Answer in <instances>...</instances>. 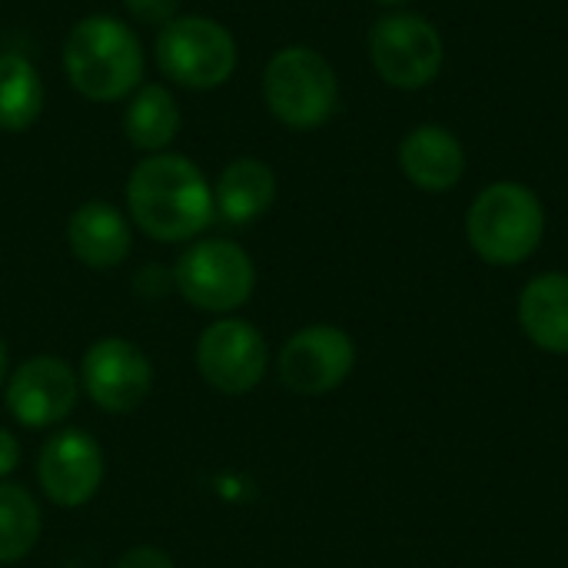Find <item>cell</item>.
Here are the masks:
<instances>
[{
  "label": "cell",
  "instance_id": "6da1fadb",
  "mask_svg": "<svg viewBox=\"0 0 568 568\" xmlns=\"http://www.w3.org/2000/svg\"><path fill=\"white\" fill-rule=\"evenodd\" d=\"M126 210L136 230L156 243L196 240L216 216L210 180L180 153H153L130 170Z\"/></svg>",
  "mask_w": 568,
  "mask_h": 568
},
{
  "label": "cell",
  "instance_id": "7a4b0ae2",
  "mask_svg": "<svg viewBox=\"0 0 568 568\" xmlns=\"http://www.w3.org/2000/svg\"><path fill=\"white\" fill-rule=\"evenodd\" d=\"M63 73L70 87L90 103L126 100L143 80L140 37L120 17H83L63 40Z\"/></svg>",
  "mask_w": 568,
  "mask_h": 568
},
{
  "label": "cell",
  "instance_id": "3957f363",
  "mask_svg": "<svg viewBox=\"0 0 568 568\" xmlns=\"http://www.w3.org/2000/svg\"><path fill=\"white\" fill-rule=\"evenodd\" d=\"M466 236L476 256L493 266L526 263L546 236L542 200L523 183L499 180L473 200L466 213Z\"/></svg>",
  "mask_w": 568,
  "mask_h": 568
},
{
  "label": "cell",
  "instance_id": "277c9868",
  "mask_svg": "<svg viewBox=\"0 0 568 568\" xmlns=\"http://www.w3.org/2000/svg\"><path fill=\"white\" fill-rule=\"evenodd\" d=\"M263 100L283 126L316 130L336 113L339 80L320 50L283 47L263 70Z\"/></svg>",
  "mask_w": 568,
  "mask_h": 568
},
{
  "label": "cell",
  "instance_id": "5b68a950",
  "mask_svg": "<svg viewBox=\"0 0 568 568\" xmlns=\"http://www.w3.org/2000/svg\"><path fill=\"white\" fill-rule=\"evenodd\" d=\"M156 67L166 80L190 90L223 87L240 60L233 33L213 17H173L153 43Z\"/></svg>",
  "mask_w": 568,
  "mask_h": 568
},
{
  "label": "cell",
  "instance_id": "8992f818",
  "mask_svg": "<svg viewBox=\"0 0 568 568\" xmlns=\"http://www.w3.org/2000/svg\"><path fill=\"white\" fill-rule=\"evenodd\" d=\"M176 293L203 313H233L256 290V266L233 240H196L173 266Z\"/></svg>",
  "mask_w": 568,
  "mask_h": 568
},
{
  "label": "cell",
  "instance_id": "52a82bcc",
  "mask_svg": "<svg viewBox=\"0 0 568 568\" xmlns=\"http://www.w3.org/2000/svg\"><path fill=\"white\" fill-rule=\"evenodd\" d=\"M443 37L423 13H386L369 30V60L396 90H423L443 70Z\"/></svg>",
  "mask_w": 568,
  "mask_h": 568
},
{
  "label": "cell",
  "instance_id": "ba28073f",
  "mask_svg": "<svg viewBox=\"0 0 568 568\" xmlns=\"http://www.w3.org/2000/svg\"><path fill=\"white\" fill-rule=\"evenodd\" d=\"M270 366V346L263 333L236 316H223L203 329L196 343L200 376L226 396H243L256 389Z\"/></svg>",
  "mask_w": 568,
  "mask_h": 568
},
{
  "label": "cell",
  "instance_id": "9c48e42d",
  "mask_svg": "<svg viewBox=\"0 0 568 568\" xmlns=\"http://www.w3.org/2000/svg\"><path fill=\"white\" fill-rule=\"evenodd\" d=\"M356 366V343L346 329L313 323L293 333L280 353V379L300 396H326L339 389Z\"/></svg>",
  "mask_w": 568,
  "mask_h": 568
},
{
  "label": "cell",
  "instance_id": "30bf717a",
  "mask_svg": "<svg viewBox=\"0 0 568 568\" xmlns=\"http://www.w3.org/2000/svg\"><path fill=\"white\" fill-rule=\"evenodd\" d=\"M80 386L110 416H126L143 406L153 389V366L146 353L120 336L97 339L80 363Z\"/></svg>",
  "mask_w": 568,
  "mask_h": 568
},
{
  "label": "cell",
  "instance_id": "8fae6325",
  "mask_svg": "<svg viewBox=\"0 0 568 568\" xmlns=\"http://www.w3.org/2000/svg\"><path fill=\"white\" fill-rule=\"evenodd\" d=\"M10 416L27 429L63 423L80 399V376L60 356H33L13 369L3 386Z\"/></svg>",
  "mask_w": 568,
  "mask_h": 568
},
{
  "label": "cell",
  "instance_id": "7c38bea8",
  "mask_svg": "<svg viewBox=\"0 0 568 568\" xmlns=\"http://www.w3.org/2000/svg\"><path fill=\"white\" fill-rule=\"evenodd\" d=\"M103 473H106L103 449L83 429H67V433H57L53 439H47L40 463H37L40 489L60 509L87 506L100 493Z\"/></svg>",
  "mask_w": 568,
  "mask_h": 568
},
{
  "label": "cell",
  "instance_id": "4fadbf2b",
  "mask_svg": "<svg viewBox=\"0 0 568 568\" xmlns=\"http://www.w3.org/2000/svg\"><path fill=\"white\" fill-rule=\"evenodd\" d=\"M399 166L413 186L426 193H449L466 173V150L453 130L423 123L403 136Z\"/></svg>",
  "mask_w": 568,
  "mask_h": 568
},
{
  "label": "cell",
  "instance_id": "5bb4252c",
  "mask_svg": "<svg viewBox=\"0 0 568 568\" xmlns=\"http://www.w3.org/2000/svg\"><path fill=\"white\" fill-rule=\"evenodd\" d=\"M67 246L73 260L90 270H113L130 256L133 230L130 220L106 200H90L70 213Z\"/></svg>",
  "mask_w": 568,
  "mask_h": 568
},
{
  "label": "cell",
  "instance_id": "9a60e30c",
  "mask_svg": "<svg viewBox=\"0 0 568 568\" xmlns=\"http://www.w3.org/2000/svg\"><path fill=\"white\" fill-rule=\"evenodd\" d=\"M519 326L539 349L568 356V273H539L523 286Z\"/></svg>",
  "mask_w": 568,
  "mask_h": 568
},
{
  "label": "cell",
  "instance_id": "2e32d148",
  "mask_svg": "<svg viewBox=\"0 0 568 568\" xmlns=\"http://www.w3.org/2000/svg\"><path fill=\"white\" fill-rule=\"evenodd\" d=\"M273 200H276V176L256 156L233 160L213 186V206L233 226H246L260 220L273 206Z\"/></svg>",
  "mask_w": 568,
  "mask_h": 568
},
{
  "label": "cell",
  "instance_id": "e0dca14e",
  "mask_svg": "<svg viewBox=\"0 0 568 568\" xmlns=\"http://www.w3.org/2000/svg\"><path fill=\"white\" fill-rule=\"evenodd\" d=\"M180 123H183L180 103L166 87L146 83L136 93H130V103L123 110V133L136 150L163 153L176 140Z\"/></svg>",
  "mask_w": 568,
  "mask_h": 568
},
{
  "label": "cell",
  "instance_id": "ac0fdd59",
  "mask_svg": "<svg viewBox=\"0 0 568 568\" xmlns=\"http://www.w3.org/2000/svg\"><path fill=\"white\" fill-rule=\"evenodd\" d=\"M43 77L23 53H0V130L23 133L43 110Z\"/></svg>",
  "mask_w": 568,
  "mask_h": 568
},
{
  "label": "cell",
  "instance_id": "d6986e66",
  "mask_svg": "<svg viewBox=\"0 0 568 568\" xmlns=\"http://www.w3.org/2000/svg\"><path fill=\"white\" fill-rule=\"evenodd\" d=\"M43 519L37 499L13 483H0V566L27 559L40 539Z\"/></svg>",
  "mask_w": 568,
  "mask_h": 568
},
{
  "label": "cell",
  "instance_id": "ffe728a7",
  "mask_svg": "<svg viewBox=\"0 0 568 568\" xmlns=\"http://www.w3.org/2000/svg\"><path fill=\"white\" fill-rule=\"evenodd\" d=\"M126 13L140 23H153V27H163L170 23L173 17H180V0H123Z\"/></svg>",
  "mask_w": 568,
  "mask_h": 568
},
{
  "label": "cell",
  "instance_id": "44dd1931",
  "mask_svg": "<svg viewBox=\"0 0 568 568\" xmlns=\"http://www.w3.org/2000/svg\"><path fill=\"white\" fill-rule=\"evenodd\" d=\"M116 568H176V566H173V559H170L163 549H156V546H136V549H130V552H123V556H120Z\"/></svg>",
  "mask_w": 568,
  "mask_h": 568
},
{
  "label": "cell",
  "instance_id": "7402d4cb",
  "mask_svg": "<svg viewBox=\"0 0 568 568\" xmlns=\"http://www.w3.org/2000/svg\"><path fill=\"white\" fill-rule=\"evenodd\" d=\"M17 463H20V443L10 429L0 426V483L17 469Z\"/></svg>",
  "mask_w": 568,
  "mask_h": 568
},
{
  "label": "cell",
  "instance_id": "603a6c76",
  "mask_svg": "<svg viewBox=\"0 0 568 568\" xmlns=\"http://www.w3.org/2000/svg\"><path fill=\"white\" fill-rule=\"evenodd\" d=\"M7 363H10V359H7V343L0 339V389L7 386Z\"/></svg>",
  "mask_w": 568,
  "mask_h": 568
},
{
  "label": "cell",
  "instance_id": "cb8c5ba5",
  "mask_svg": "<svg viewBox=\"0 0 568 568\" xmlns=\"http://www.w3.org/2000/svg\"><path fill=\"white\" fill-rule=\"evenodd\" d=\"M376 3H383V7H403V3H409V0H376Z\"/></svg>",
  "mask_w": 568,
  "mask_h": 568
}]
</instances>
